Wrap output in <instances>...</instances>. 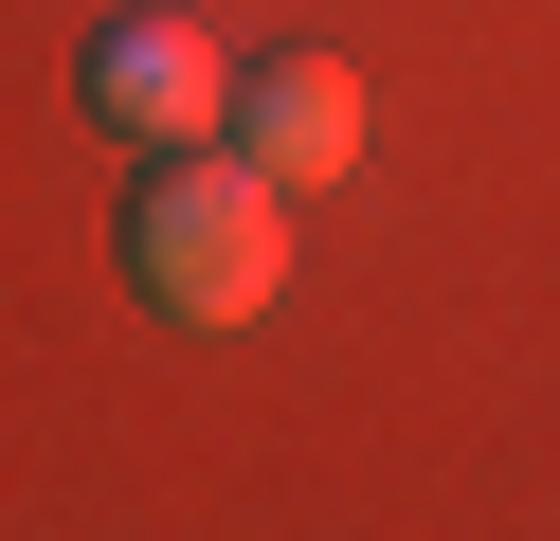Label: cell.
Here are the masks:
<instances>
[{
	"instance_id": "obj_1",
	"label": "cell",
	"mask_w": 560,
	"mask_h": 541,
	"mask_svg": "<svg viewBox=\"0 0 560 541\" xmlns=\"http://www.w3.org/2000/svg\"><path fill=\"white\" fill-rule=\"evenodd\" d=\"M127 271H145L163 325H254L271 289H290V180L254 163V144H163V180L127 199Z\"/></svg>"
},
{
	"instance_id": "obj_2",
	"label": "cell",
	"mask_w": 560,
	"mask_h": 541,
	"mask_svg": "<svg viewBox=\"0 0 560 541\" xmlns=\"http://www.w3.org/2000/svg\"><path fill=\"white\" fill-rule=\"evenodd\" d=\"M91 108H109L127 144H199V127L235 108V55L182 19V0H145V19H109V36H91Z\"/></svg>"
},
{
	"instance_id": "obj_3",
	"label": "cell",
	"mask_w": 560,
	"mask_h": 541,
	"mask_svg": "<svg viewBox=\"0 0 560 541\" xmlns=\"http://www.w3.org/2000/svg\"><path fill=\"white\" fill-rule=\"evenodd\" d=\"M235 144H254L290 199H326V180L362 163V72H343V55H271V72H235Z\"/></svg>"
}]
</instances>
